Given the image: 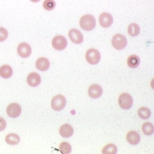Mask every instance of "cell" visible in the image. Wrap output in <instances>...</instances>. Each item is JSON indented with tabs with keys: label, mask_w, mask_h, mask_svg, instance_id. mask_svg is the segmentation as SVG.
I'll return each mask as SVG.
<instances>
[{
	"label": "cell",
	"mask_w": 154,
	"mask_h": 154,
	"mask_svg": "<svg viewBox=\"0 0 154 154\" xmlns=\"http://www.w3.org/2000/svg\"><path fill=\"white\" fill-rule=\"evenodd\" d=\"M127 140L130 144L136 145L140 141V136L139 133L136 131H131L128 132L127 135Z\"/></svg>",
	"instance_id": "obj_15"
},
{
	"label": "cell",
	"mask_w": 154,
	"mask_h": 154,
	"mask_svg": "<svg viewBox=\"0 0 154 154\" xmlns=\"http://www.w3.org/2000/svg\"><path fill=\"white\" fill-rule=\"evenodd\" d=\"M6 122L4 119L0 117V131H2L6 127Z\"/></svg>",
	"instance_id": "obj_26"
},
{
	"label": "cell",
	"mask_w": 154,
	"mask_h": 154,
	"mask_svg": "<svg viewBox=\"0 0 154 154\" xmlns=\"http://www.w3.org/2000/svg\"><path fill=\"white\" fill-rule=\"evenodd\" d=\"M80 27L84 30L90 31L93 30L96 26V20L93 16L86 14L83 16L79 21Z\"/></svg>",
	"instance_id": "obj_1"
},
{
	"label": "cell",
	"mask_w": 154,
	"mask_h": 154,
	"mask_svg": "<svg viewBox=\"0 0 154 154\" xmlns=\"http://www.w3.org/2000/svg\"><path fill=\"white\" fill-rule=\"evenodd\" d=\"M59 150L63 154H69L72 151V146L69 143L64 142L60 144Z\"/></svg>",
	"instance_id": "obj_23"
},
{
	"label": "cell",
	"mask_w": 154,
	"mask_h": 154,
	"mask_svg": "<svg viewBox=\"0 0 154 154\" xmlns=\"http://www.w3.org/2000/svg\"><path fill=\"white\" fill-rule=\"evenodd\" d=\"M12 67L8 65H5L0 67V76L2 78L8 79L13 75Z\"/></svg>",
	"instance_id": "obj_16"
},
{
	"label": "cell",
	"mask_w": 154,
	"mask_h": 154,
	"mask_svg": "<svg viewBox=\"0 0 154 154\" xmlns=\"http://www.w3.org/2000/svg\"><path fill=\"white\" fill-rule=\"evenodd\" d=\"M45 9L47 11H51L56 7V2L54 0H45L43 4Z\"/></svg>",
	"instance_id": "obj_24"
},
{
	"label": "cell",
	"mask_w": 154,
	"mask_h": 154,
	"mask_svg": "<svg viewBox=\"0 0 154 154\" xmlns=\"http://www.w3.org/2000/svg\"><path fill=\"white\" fill-rule=\"evenodd\" d=\"M27 82L30 86H37L41 82V77L39 74L36 72H32L28 75L27 79Z\"/></svg>",
	"instance_id": "obj_12"
},
{
	"label": "cell",
	"mask_w": 154,
	"mask_h": 154,
	"mask_svg": "<svg viewBox=\"0 0 154 154\" xmlns=\"http://www.w3.org/2000/svg\"><path fill=\"white\" fill-rule=\"evenodd\" d=\"M50 63L47 58L41 57L38 58L36 62V66L38 70L45 71L49 68Z\"/></svg>",
	"instance_id": "obj_13"
},
{
	"label": "cell",
	"mask_w": 154,
	"mask_h": 154,
	"mask_svg": "<svg viewBox=\"0 0 154 154\" xmlns=\"http://www.w3.org/2000/svg\"><path fill=\"white\" fill-rule=\"evenodd\" d=\"M74 130L70 124H65L62 125L59 130L60 135L63 138H69L72 136Z\"/></svg>",
	"instance_id": "obj_14"
},
{
	"label": "cell",
	"mask_w": 154,
	"mask_h": 154,
	"mask_svg": "<svg viewBox=\"0 0 154 154\" xmlns=\"http://www.w3.org/2000/svg\"><path fill=\"white\" fill-rule=\"evenodd\" d=\"M85 57L88 63L91 64L95 65L99 63L101 56L98 51L91 48L87 51Z\"/></svg>",
	"instance_id": "obj_4"
},
{
	"label": "cell",
	"mask_w": 154,
	"mask_h": 154,
	"mask_svg": "<svg viewBox=\"0 0 154 154\" xmlns=\"http://www.w3.org/2000/svg\"><path fill=\"white\" fill-rule=\"evenodd\" d=\"M128 34L131 36L136 37L140 34V29L136 23H131L128 26Z\"/></svg>",
	"instance_id": "obj_19"
},
{
	"label": "cell",
	"mask_w": 154,
	"mask_h": 154,
	"mask_svg": "<svg viewBox=\"0 0 154 154\" xmlns=\"http://www.w3.org/2000/svg\"><path fill=\"white\" fill-rule=\"evenodd\" d=\"M66 101L65 97L61 94L54 96L51 100V107L56 111L63 110L66 105Z\"/></svg>",
	"instance_id": "obj_3"
},
{
	"label": "cell",
	"mask_w": 154,
	"mask_h": 154,
	"mask_svg": "<svg viewBox=\"0 0 154 154\" xmlns=\"http://www.w3.org/2000/svg\"><path fill=\"white\" fill-rule=\"evenodd\" d=\"M18 55L22 58H27L31 55L32 49L31 46L26 43H22L17 48Z\"/></svg>",
	"instance_id": "obj_9"
},
{
	"label": "cell",
	"mask_w": 154,
	"mask_h": 154,
	"mask_svg": "<svg viewBox=\"0 0 154 154\" xmlns=\"http://www.w3.org/2000/svg\"><path fill=\"white\" fill-rule=\"evenodd\" d=\"M8 32L5 28H0V42H4L8 37Z\"/></svg>",
	"instance_id": "obj_25"
},
{
	"label": "cell",
	"mask_w": 154,
	"mask_h": 154,
	"mask_svg": "<svg viewBox=\"0 0 154 154\" xmlns=\"http://www.w3.org/2000/svg\"><path fill=\"white\" fill-rule=\"evenodd\" d=\"M138 115L139 117L143 119H148L151 116L150 110L147 107H141L138 110Z\"/></svg>",
	"instance_id": "obj_22"
},
{
	"label": "cell",
	"mask_w": 154,
	"mask_h": 154,
	"mask_svg": "<svg viewBox=\"0 0 154 154\" xmlns=\"http://www.w3.org/2000/svg\"><path fill=\"white\" fill-rule=\"evenodd\" d=\"M143 132L147 136H150L154 133V128L153 124L150 122H146L143 125Z\"/></svg>",
	"instance_id": "obj_20"
},
{
	"label": "cell",
	"mask_w": 154,
	"mask_h": 154,
	"mask_svg": "<svg viewBox=\"0 0 154 154\" xmlns=\"http://www.w3.org/2000/svg\"><path fill=\"white\" fill-rule=\"evenodd\" d=\"M21 106L17 103H13L10 104L7 108V112L10 117L16 118L21 113Z\"/></svg>",
	"instance_id": "obj_7"
},
{
	"label": "cell",
	"mask_w": 154,
	"mask_h": 154,
	"mask_svg": "<svg viewBox=\"0 0 154 154\" xmlns=\"http://www.w3.org/2000/svg\"><path fill=\"white\" fill-rule=\"evenodd\" d=\"M30 1L33 2H37L40 1V0H30Z\"/></svg>",
	"instance_id": "obj_27"
},
{
	"label": "cell",
	"mask_w": 154,
	"mask_h": 154,
	"mask_svg": "<svg viewBox=\"0 0 154 154\" xmlns=\"http://www.w3.org/2000/svg\"><path fill=\"white\" fill-rule=\"evenodd\" d=\"M6 142L10 145H16L19 143L20 139L17 134L11 133L7 135L6 137Z\"/></svg>",
	"instance_id": "obj_18"
},
{
	"label": "cell",
	"mask_w": 154,
	"mask_h": 154,
	"mask_svg": "<svg viewBox=\"0 0 154 154\" xmlns=\"http://www.w3.org/2000/svg\"><path fill=\"white\" fill-rule=\"evenodd\" d=\"M120 106L124 110H128L132 107L133 99L132 96L128 93H123L120 95L119 99Z\"/></svg>",
	"instance_id": "obj_5"
},
{
	"label": "cell",
	"mask_w": 154,
	"mask_h": 154,
	"mask_svg": "<svg viewBox=\"0 0 154 154\" xmlns=\"http://www.w3.org/2000/svg\"><path fill=\"white\" fill-rule=\"evenodd\" d=\"M52 45L55 49L57 51H62L65 49L67 46V41L63 36H57L52 40Z\"/></svg>",
	"instance_id": "obj_6"
},
{
	"label": "cell",
	"mask_w": 154,
	"mask_h": 154,
	"mask_svg": "<svg viewBox=\"0 0 154 154\" xmlns=\"http://www.w3.org/2000/svg\"><path fill=\"white\" fill-rule=\"evenodd\" d=\"M140 60L139 57L135 55H132L128 57L127 63L128 66L132 69H135L139 66Z\"/></svg>",
	"instance_id": "obj_17"
},
{
	"label": "cell",
	"mask_w": 154,
	"mask_h": 154,
	"mask_svg": "<svg viewBox=\"0 0 154 154\" xmlns=\"http://www.w3.org/2000/svg\"><path fill=\"white\" fill-rule=\"evenodd\" d=\"M103 90L102 87L97 84L91 85L88 90L89 96L92 98L97 99L102 95Z\"/></svg>",
	"instance_id": "obj_11"
},
{
	"label": "cell",
	"mask_w": 154,
	"mask_h": 154,
	"mask_svg": "<svg viewBox=\"0 0 154 154\" xmlns=\"http://www.w3.org/2000/svg\"><path fill=\"white\" fill-rule=\"evenodd\" d=\"M118 148L112 143L107 144L102 149V153L105 154H115L117 153Z\"/></svg>",
	"instance_id": "obj_21"
},
{
	"label": "cell",
	"mask_w": 154,
	"mask_h": 154,
	"mask_svg": "<svg viewBox=\"0 0 154 154\" xmlns=\"http://www.w3.org/2000/svg\"><path fill=\"white\" fill-rule=\"evenodd\" d=\"M112 43L115 49L121 50L123 49L127 45V40L123 35L116 34L112 38Z\"/></svg>",
	"instance_id": "obj_2"
},
{
	"label": "cell",
	"mask_w": 154,
	"mask_h": 154,
	"mask_svg": "<svg viewBox=\"0 0 154 154\" xmlns=\"http://www.w3.org/2000/svg\"><path fill=\"white\" fill-rule=\"evenodd\" d=\"M99 22L100 25L103 28H107L110 27L113 22V18L111 14L103 13L99 17Z\"/></svg>",
	"instance_id": "obj_10"
},
{
	"label": "cell",
	"mask_w": 154,
	"mask_h": 154,
	"mask_svg": "<svg viewBox=\"0 0 154 154\" xmlns=\"http://www.w3.org/2000/svg\"><path fill=\"white\" fill-rule=\"evenodd\" d=\"M71 41L76 44L82 43L84 41V36L80 31L77 29H72L69 33Z\"/></svg>",
	"instance_id": "obj_8"
}]
</instances>
